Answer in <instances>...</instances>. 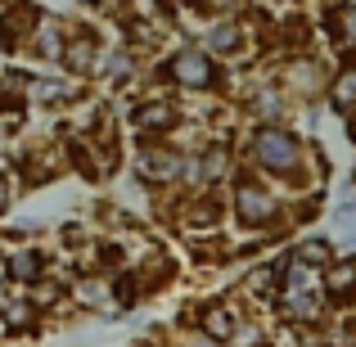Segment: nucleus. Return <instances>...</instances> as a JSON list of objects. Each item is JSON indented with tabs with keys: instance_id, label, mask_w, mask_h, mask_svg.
Instances as JSON below:
<instances>
[{
	"instance_id": "obj_1",
	"label": "nucleus",
	"mask_w": 356,
	"mask_h": 347,
	"mask_svg": "<svg viewBox=\"0 0 356 347\" xmlns=\"http://www.w3.org/2000/svg\"><path fill=\"white\" fill-rule=\"evenodd\" d=\"M248 158L257 172L266 176H302L307 158H312V149H307V140L298 136L293 127H284V122H275V127H257L248 136Z\"/></svg>"
},
{
	"instance_id": "obj_2",
	"label": "nucleus",
	"mask_w": 356,
	"mask_h": 347,
	"mask_svg": "<svg viewBox=\"0 0 356 347\" xmlns=\"http://www.w3.org/2000/svg\"><path fill=\"white\" fill-rule=\"evenodd\" d=\"M235 217L248 230H270L280 221V199L261 181L243 176V181H235Z\"/></svg>"
},
{
	"instance_id": "obj_3",
	"label": "nucleus",
	"mask_w": 356,
	"mask_h": 347,
	"mask_svg": "<svg viewBox=\"0 0 356 347\" xmlns=\"http://www.w3.org/2000/svg\"><path fill=\"white\" fill-rule=\"evenodd\" d=\"M330 77L334 72L321 59H293L284 72V90L298 99H321V95H330Z\"/></svg>"
},
{
	"instance_id": "obj_4",
	"label": "nucleus",
	"mask_w": 356,
	"mask_h": 347,
	"mask_svg": "<svg viewBox=\"0 0 356 347\" xmlns=\"http://www.w3.org/2000/svg\"><path fill=\"white\" fill-rule=\"evenodd\" d=\"M321 293H325L330 307H352L356 302V252L334 257L330 266L321 271Z\"/></svg>"
},
{
	"instance_id": "obj_5",
	"label": "nucleus",
	"mask_w": 356,
	"mask_h": 347,
	"mask_svg": "<svg viewBox=\"0 0 356 347\" xmlns=\"http://www.w3.org/2000/svg\"><path fill=\"white\" fill-rule=\"evenodd\" d=\"M172 77L190 90H208L212 81H217V68H212V59L203 50H181L172 59Z\"/></svg>"
},
{
	"instance_id": "obj_6",
	"label": "nucleus",
	"mask_w": 356,
	"mask_h": 347,
	"mask_svg": "<svg viewBox=\"0 0 356 347\" xmlns=\"http://www.w3.org/2000/svg\"><path fill=\"white\" fill-rule=\"evenodd\" d=\"M199 330H203V339H208L212 347H226L230 339H235V330H239V312H230L226 302H212V307H203Z\"/></svg>"
},
{
	"instance_id": "obj_7",
	"label": "nucleus",
	"mask_w": 356,
	"mask_h": 347,
	"mask_svg": "<svg viewBox=\"0 0 356 347\" xmlns=\"http://www.w3.org/2000/svg\"><path fill=\"white\" fill-rule=\"evenodd\" d=\"M330 104H334L339 118H348L356 108V63H352V68H339L330 77Z\"/></svg>"
},
{
	"instance_id": "obj_8",
	"label": "nucleus",
	"mask_w": 356,
	"mask_h": 347,
	"mask_svg": "<svg viewBox=\"0 0 356 347\" xmlns=\"http://www.w3.org/2000/svg\"><path fill=\"white\" fill-rule=\"evenodd\" d=\"M293 257L307 261L312 271H325L334 257H339V252H334V243L325 239V234H312V239H298V243H293Z\"/></svg>"
},
{
	"instance_id": "obj_9",
	"label": "nucleus",
	"mask_w": 356,
	"mask_h": 347,
	"mask_svg": "<svg viewBox=\"0 0 356 347\" xmlns=\"http://www.w3.org/2000/svg\"><path fill=\"white\" fill-rule=\"evenodd\" d=\"M330 27H334V36H339V45L348 54H356V9H343V5H334V14H330Z\"/></svg>"
},
{
	"instance_id": "obj_10",
	"label": "nucleus",
	"mask_w": 356,
	"mask_h": 347,
	"mask_svg": "<svg viewBox=\"0 0 356 347\" xmlns=\"http://www.w3.org/2000/svg\"><path fill=\"white\" fill-rule=\"evenodd\" d=\"M136 122H140V131H172L176 127V108L172 104H145L136 113Z\"/></svg>"
},
{
	"instance_id": "obj_11",
	"label": "nucleus",
	"mask_w": 356,
	"mask_h": 347,
	"mask_svg": "<svg viewBox=\"0 0 356 347\" xmlns=\"http://www.w3.org/2000/svg\"><path fill=\"white\" fill-rule=\"evenodd\" d=\"M239 45H243V36H239L235 23H217L208 32V50H217V54H235Z\"/></svg>"
},
{
	"instance_id": "obj_12",
	"label": "nucleus",
	"mask_w": 356,
	"mask_h": 347,
	"mask_svg": "<svg viewBox=\"0 0 356 347\" xmlns=\"http://www.w3.org/2000/svg\"><path fill=\"white\" fill-rule=\"evenodd\" d=\"M226 167H230V154L221 145H212L208 154L199 158V181H221V176H226Z\"/></svg>"
},
{
	"instance_id": "obj_13",
	"label": "nucleus",
	"mask_w": 356,
	"mask_h": 347,
	"mask_svg": "<svg viewBox=\"0 0 356 347\" xmlns=\"http://www.w3.org/2000/svg\"><path fill=\"white\" fill-rule=\"evenodd\" d=\"M9 275L14 280H41V252H14L9 257Z\"/></svg>"
},
{
	"instance_id": "obj_14",
	"label": "nucleus",
	"mask_w": 356,
	"mask_h": 347,
	"mask_svg": "<svg viewBox=\"0 0 356 347\" xmlns=\"http://www.w3.org/2000/svg\"><path fill=\"white\" fill-rule=\"evenodd\" d=\"M23 325H32V307L27 302H9L5 307V330H23Z\"/></svg>"
},
{
	"instance_id": "obj_15",
	"label": "nucleus",
	"mask_w": 356,
	"mask_h": 347,
	"mask_svg": "<svg viewBox=\"0 0 356 347\" xmlns=\"http://www.w3.org/2000/svg\"><path fill=\"white\" fill-rule=\"evenodd\" d=\"M343 131H348V140H352V145H356V108H352L348 118H343Z\"/></svg>"
},
{
	"instance_id": "obj_16",
	"label": "nucleus",
	"mask_w": 356,
	"mask_h": 347,
	"mask_svg": "<svg viewBox=\"0 0 356 347\" xmlns=\"http://www.w3.org/2000/svg\"><path fill=\"white\" fill-rule=\"evenodd\" d=\"M5 199H9V190H5V181H0V208H5Z\"/></svg>"
},
{
	"instance_id": "obj_17",
	"label": "nucleus",
	"mask_w": 356,
	"mask_h": 347,
	"mask_svg": "<svg viewBox=\"0 0 356 347\" xmlns=\"http://www.w3.org/2000/svg\"><path fill=\"white\" fill-rule=\"evenodd\" d=\"M339 5H343V9H356V0H339Z\"/></svg>"
},
{
	"instance_id": "obj_18",
	"label": "nucleus",
	"mask_w": 356,
	"mask_h": 347,
	"mask_svg": "<svg viewBox=\"0 0 356 347\" xmlns=\"http://www.w3.org/2000/svg\"><path fill=\"white\" fill-rule=\"evenodd\" d=\"M261 347H270V343H261Z\"/></svg>"
}]
</instances>
